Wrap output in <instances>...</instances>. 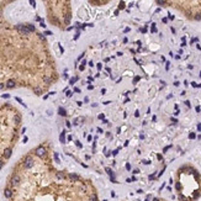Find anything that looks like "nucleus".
I'll list each match as a JSON object with an SVG mask.
<instances>
[{
    "label": "nucleus",
    "instance_id": "f257e3e1",
    "mask_svg": "<svg viewBox=\"0 0 201 201\" xmlns=\"http://www.w3.org/2000/svg\"><path fill=\"white\" fill-rule=\"evenodd\" d=\"M53 155L49 141L25 153L6 178L4 197L7 201H100L93 180L59 169Z\"/></svg>",
    "mask_w": 201,
    "mask_h": 201
},
{
    "label": "nucleus",
    "instance_id": "f03ea898",
    "mask_svg": "<svg viewBox=\"0 0 201 201\" xmlns=\"http://www.w3.org/2000/svg\"><path fill=\"white\" fill-rule=\"evenodd\" d=\"M59 79L47 38L31 22L0 20V91L25 88L41 96Z\"/></svg>",
    "mask_w": 201,
    "mask_h": 201
},
{
    "label": "nucleus",
    "instance_id": "7ed1b4c3",
    "mask_svg": "<svg viewBox=\"0 0 201 201\" xmlns=\"http://www.w3.org/2000/svg\"><path fill=\"white\" fill-rule=\"evenodd\" d=\"M21 111L11 102L0 105V170L13 155L21 134Z\"/></svg>",
    "mask_w": 201,
    "mask_h": 201
},
{
    "label": "nucleus",
    "instance_id": "20e7f679",
    "mask_svg": "<svg viewBox=\"0 0 201 201\" xmlns=\"http://www.w3.org/2000/svg\"><path fill=\"white\" fill-rule=\"evenodd\" d=\"M178 201H197L201 197V173L191 163H184L174 173Z\"/></svg>",
    "mask_w": 201,
    "mask_h": 201
},
{
    "label": "nucleus",
    "instance_id": "39448f33",
    "mask_svg": "<svg viewBox=\"0 0 201 201\" xmlns=\"http://www.w3.org/2000/svg\"><path fill=\"white\" fill-rule=\"evenodd\" d=\"M48 22L59 30H66L72 21V3L67 0H48L43 1Z\"/></svg>",
    "mask_w": 201,
    "mask_h": 201
},
{
    "label": "nucleus",
    "instance_id": "423d86ee",
    "mask_svg": "<svg viewBox=\"0 0 201 201\" xmlns=\"http://www.w3.org/2000/svg\"><path fill=\"white\" fill-rule=\"evenodd\" d=\"M157 4L176 10L190 21H201V0H168Z\"/></svg>",
    "mask_w": 201,
    "mask_h": 201
},
{
    "label": "nucleus",
    "instance_id": "0eeeda50",
    "mask_svg": "<svg viewBox=\"0 0 201 201\" xmlns=\"http://www.w3.org/2000/svg\"><path fill=\"white\" fill-rule=\"evenodd\" d=\"M109 1H90V4H96V5H100V4H107Z\"/></svg>",
    "mask_w": 201,
    "mask_h": 201
},
{
    "label": "nucleus",
    "instance_id": "6e6552de",
    "mask_svg": "<svg viewBox=\"0 0 201 201\" xmlns=\"http://www.w3.org/2000/svg\"><path fill=\"white\" fill-rule=\"evenodd\" d=\"M152 201H168V200H165V199H163V197H154Z\"/></svg>",
    "mask_w": 201,
    "mask_h": 201
}]
</instances>
